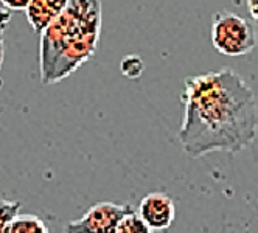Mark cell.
<instances>
[{"instance_id":"7c38bea8","label":"cell","mask_w":258,"mask_h":233,"mask_svg":"<svg viewBox=\"0 0 258 233\" xmlns=\"http://www.w3.org/2000/svg\"><path fill=\"white\" fill-rule=\"evenodd\" d=\"M5 25H0V68L4 65V58H5Z\"/></svg>"},{"instance_id":"52a82bcc","label":"cell","mask_w":258,"mask_h":233,"mask_svg":"<svg viewBox=\"0 0 258 233\" xmlns=\"http://www.w3.org/2000/svg\"><path fill=\"white\" fill-rule=\"evenodd\" d=\"M5 233H48V228L45 222L36 214L17 213L8 224Z\"/></svg>"},{"instance_id":"ba28073f","label":"cell","mask_w":258,"mask_h":233,"mask_svg":"<svg viewBox=\"0 0 258 233\" xmlns=\"http://www.w3.org/2000/svg\"><path fill=\"white\" fill-rule=\"evenodd\" d=\"M115 233H154V231L134 210L131 213L124 214V216L120 219Z\"/></svg>"},{"instance_id":"5b68a950","label":"cell","mask_w":258,"mask_h":233,"mask_svg":"<svg viewBox=\"0 0 258 233\" xmlns=\"http://www.w3.org/2000/svg\"><path fill=\"white\" fill-rule=\"evenodd\" d=\"M137 214L153 231H162L173 224L176 218V207L168 194L157 191L146 194L140 201Z\"/></svg>"},{"instance_id":"9c48e42d","label":"cell","mask_w":258,"mask_h":233,"mask_svg":"<svg viewBox=\"0 0 258 233\" xmlns=\"http://www.w3.org/2000/svg\"><path fill=\"white\" fill-rule=\"evenodd\" d=\"M143 61L139 55H127L120 62V71L121 75L127 80H139L143 73Z\"/></svg>"},{"instance_id":"8fae6325","label":"cell","mask_w":258,"mask_h":233,"mask_svg":"<svg viewBox=\"0 0 258 233\" xmlns=\"http://www.w3.org/2000/svg\"><path fill=\"white\" fill-rule=\"evenodd\" d=\"M30 0H0V5L10 11H25Z\"/></svg>"},{"instance_id":"4fadbf2b","label":"cell","mask_w":258,"mask_h":233,"mask_svg":"<svg viewBox=\"0 0 258 233\" xmlns=\"http://www.w3.org/2000/svg\"><path fill=\"white\" fill-rule=\"evenodd\" d=\"M247 11L252 16V19L256 21V0H247Z\"/></svg>"},{"instance_id":"30bf717a","label":"cell","mask_w":258,"mask_h":233,"mask_svg":"<svg viewBox=\"0 0 258 233\" xmlns=\"http://www.w3.org/2000/svg\"><path fill=\"white\" fill-rule=\"evenodd\" d=\"M22 204L19 201H7L0 199V233H5L8 224L13 221V218L21 211Z\"/></svg>"},{"instance_id":"6da1fadb","label":"cell","mask_w":258,"mask_h":233,"mask_svg":"<svg viewBox=\"0 0 258 233\" xmlns=\"http://www.w3.org/2000/svg\"><path fill=\"white\" fill-rule=\"evenodd\" d=\"M182 104L177 140L188 157L236 154L255 141V94L236 71L221 68L185 78Z\"/></svg>"},{"instance_id":"3957f363","label":"cell","mask_w":258,"mask_h":233,"mask_svg":"<svg viewBox=\"0 0 258 233\" xmlns=\"http://www.w3.org/2000/svg\"><path fill=\"white\" fill-rule=\"evenodd\" d=\"M210 39L216 51L226 56H244L255 48L256 34L250 21L230 11L213 16Z\"/></svg>"},{"instance_id":"7a4b0ae2","label":"cell","mask_w":258,"mask_h":233,"mask_svg":"<svg viewBox=\"0 0 258 233\" xmlns=\"http://www.w3.org/2000/svg\"><path fill=\"white\" fill-rule=\"evenodd\" d=\"M103 22L101 0H69L39 33V73L44 86L58 84L94 58Z\"/></svg>"},{"instance_id":"277c9868","label":"cell","mask_w":258,"mask_h":233,"mask_svg":"<svg viewBox=\"0 0 258 233\" xmlns=\"http://www.w3.org/2000/svg\"><path fill=\"white\" fill-rule=\"evenodd\" d=\"M131 211H134V207L129 204L98 202L81 218L70 221L66 233H115L120 219Z\"/></svg>"},{"instance_id":"8992f818","label":"cell","mask_w":258,"mask_h":233,"mask_svg":"<svg viewBox=\"0 0 258 233\" xmlns=\"http://www.w3.org/2000/svg\"><path fill=\"white\" fill-rule=\"evenodd\" d=\"M69 0H30L25 13L34 33H41L56 16L62 13Z\"/></svg>"}]
</instances>
